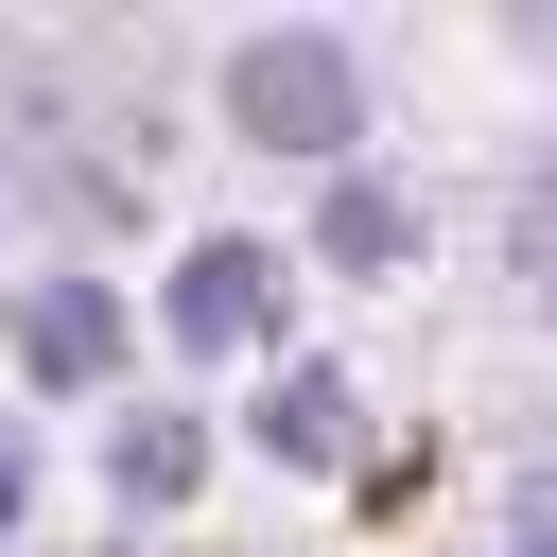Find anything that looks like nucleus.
Instances as JSON below:
<instances>
[{"mask_svg": "<svg viewBox=\"0 0 557 557\" xmlns=\"http://www.w3.org/2000/svg\"><path fill=\"white\" fill-rule=\"evenodd\" d=\"M226 104H244V139H278V157H348V122H366V87H348L331 35H244Z\"/></svg>", "mask_w": 557, "mask_h": 557, "instance_id": "1", "label": "nucleus"}, {"mask_svg": "<svg viewBox=\"0 0 557 557\" xmlns=\"http://www.w3.org/2000/svg\"><path fill=\"white\" fill-rule=\"evenodd\" d=\"M174 331H191V348H244V331H261V244H209V261L174 278Z\"/></svg>", "mask_w": 557, "mask_h": 557, "instance_id": "2", "label": "nucleus"}, {"mask_svg": "<svg viewBox=\"0 0 557 557\" xmlns=\"http://www.w3.org/2000/svg\"><path fill=\"white\" fill-rule=\"evenodd\" d=\"M17 331H35V366H70V383H87L104 348H122V313H104V296H35Z\"/></svg>", "mask_w": 557, "mask_h": 557, "instance_id": "3", "label": "nucleus"}, {"mask_svg": "<svg viewBox=\"0 0 557 557\" xmlns=\"http://www.w3.org/2000/svg\"><path fill=\"white\" fill-rule=\"evenodd\" d=\"M261 453L331 470V453H348V400H331V383H278V400H261Z\"/></svg>", "mask_w": 557, "mask_h": 557, "instance_id": "4", "label": "nucleus"}, {"mask_svg": "<svg viewBox=\"0 0 557 557\" xmlns=\"http://www.w3.org/2000/svg\"><path fill=\"white\" fill-rule=\"evenodd\" d=\"M400 244H418V226H400V191H366V174H348V191H331V261H366V278H383Z\"/></svg>", "mask_w": 557, "mask_h": 557, "instance_id": "5", "label": "nucleus"}, {"mask_svg": "<svg viewBox=\"0 0 557 557\" xmlns=\"http://www.w3.org/2000/svg\"><path fill=\"white\" fill-rule=\"evenodd\" d=\"M122 487H139V505H174V487H191V435H174V418H157V435H122Z\"/></svg>", "mask_w": 557, "mask_h": 557, "instance_id": "6", "label": "nucleus"}, {"mask_svg": "<svg viewBox=\"0 0 557 557\" xmlns=\"http://www.w3.org/2000/svg\"><path fill=\"white\" fill-rule=\"evenodd\" d=\"M0 540H17V453H0Z\"/></svg>", "mask_w": 557, "mask_h": 557, "instance_id": "7", "label": "nucleus"}]
</instances>
